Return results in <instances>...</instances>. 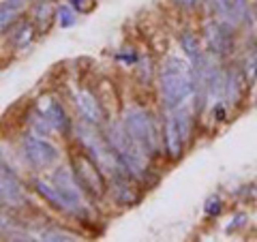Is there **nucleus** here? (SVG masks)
Returning a JSON list of instances; mask_svg holds the SVG:
<instances>
[{
	"mask_svg": "<svg viewBox=\"0 0 257 242\" xmlns=\"http://www.w3.org/2000/svg\"><path fill=\"white\" fill-rule=\"evenodd\" d=\"M56 15H58V22L62 28H71L77 22V9L73 5H60L56 9Z\"/></svg>",
	"mask_w": 257,
	"mask_h": 242,
	"instance_id": "nucleus-19",
	"label": "nucleus"
},
{
	"mask_svg": "<svg viewBox=\"0 0 257 242\" xmlns=\"http://www.w3.org/2000/svg\"><path fill=\"white\" fill-rule=\"evenodd\" d=\"M221 212V199L219 197H210L206 204V214H219Z\"/></svg>",
	"mask_w": 257,
	"mask_h": 242,
	"instance_id": "nucleus-24",
	"label": "nucleus"
},
{
	"mask_svg": "<svg viewBox=\"0 0 257 242\" xmlns=\"http://www.w3.org/2000/svg\"><path fill=\"white\" fill-rule=\"evenodd\" d=\"M248 86V79H246V73L244 69L240 67H231L227 73H225V96H227L229 103H234L238 105L240 99H242V94Z\"/></svg>",
	"mask_w": 257,
	"mask_h": 242,
	"instance_id": "nucleus-14",
	"label": "nucleus"
},
{
	"mask_svg": "<svg viewBox=\"0 0 257 242\" xmlns=\"http://www.w3.org/2000/svg\"><path fill=\"white\" fill-rule=\"evenodd\" d=\"M52 182L56 184V189L60 191V195L67 201V208L71 214L84 216L86 214V201H84V189L79 187V182L75 178V172H71L69 167H58L52 176Z\"/></svg>",
	"mask_w": 257,
	"mask_h": 242,
	"instance_id": "nucleus-8",
	"label": "nucleus"
},
{
	"mask_svg": "<svg viewBox=\"0 0 257 242\" xmlns=\"http://www.w3.org/2000/svg\"><path fill=\"white\" fill-rule=\"evenodd\" d=\"M0 195H3L5 206H22L26 204V195L18 180V176L11 172V167L3 165V176H0Z\"/></svg>",
	"mask_w": 257,
	"mask_h": 242,
	"instance_id": "nucleus-11",
	"label": "nucleus"
},
{
	"mask_svg": "<svg viewBox=\"0 0 257 242\" xmlns=\"http://www.w3.org/2000/svg\"><path fill=\"white\" fill-rule=\"evenodd\" d=\"M214 7L219 11L221 20L238 26L248 18V3L246 0H214Z\"/></svg>",
	"mask_w": 257,
	"mask_h": 242,
	"instance_id": "nucleus-13",
	"label": "nucleus"
},
{
	"mask_svg": "<svg viewBox=\"0 0 257 242\" xmlns=\"http://www.w3.org/2000/svg\"><path fill=\"white\" fill-rule=\"evenodd\" d=\"M26 7V0H3V9H9L13 13H20Z\"/></svg>",
	"mask_w": 257,
	"mask_h": 242,
	"instance_id": "nucleus-22",
	"label": "nucleus"
},
{
	"mask_svg": "<svg viewBox=\"0 0 257 242\" xmlns=\"http://www.w3.org/2000/svg\"><path fill=\"white\" fill-rule=\"evenodd\" d=\"M22 155L28 161L32 167L37 169H45L52 167L54 163H58L60 159V150L54 146L50 140L32 133V135H24L22 140Z\"/></svg>",
	"mask_w": 257,
	"mask_h": 242,
	"instance_id": "nucleus-7",
	"label": "nucleus"
},
{
	"mask_svg": "<svg viewBox=\"0 0 257 242\" xmlns=\"http://www.w3.org/2000/svg\"><path fill=\"white\" fill-rule=\"evenodd\" d=\"M199 0H176V5L180 7V9H193V7H197Z\"/></svg>",
	"mask_w": 257,
	"mask_h": 242,
	"instance_id": "nucleus-25",
	"label": "nucleus"
},
{
	"mask_svg": "<svg viewBox=\"0 0 257 242\" xmlns=\"http://www.w3.org/2000/svg\"><path fill=\"white\" fill-rule=\"evenodd\" d=\"M32 184H35V191H37L39 195H41L50 206L58 208V210H67V212H69L67 201H64V197L60 195V191L56 189V184H54V182L50 184V182H45V180H41V178H37Z\"/></svg>",
	"mask_w": 257,
	"mask_h": 242,
	"instance_id": "nucleus-15",
	"label": "nucleus"
},
{
	"mask_svg": "<svg viewBox=\"0 0 257 242\" xmlns=\"http://www.w3.org/2000/svg\"><path fill=\"white\" fill-rule=\"evenodd\" d=\"M191 133V116L187 107L182 109H174L170 111V116L165 120V129H163V140H165V150L172 159H178L182 155L184 142Z\"/></svg>",
	"mask_w": 257,
	"mask_h": 242,
	"instance_id": "nucleus-5",
	"label": "nucleus"
},
{
	"mask_svg": "<svg viewBox=\"0 0 257 242\" xmlns=\"http://www.w3.org/2000/svg\"><path fill=\"white\" fill-rule=\"evenodd\" d=\"M180 45H182V50L184 54H187V58L191 60V64H195L199 58H202V50H199V41H197V37L193 35V32H182V37H180Z\"/></svg>",
	"mask_w": 257,
	"mask_h": 242,
	"instance_id": "nucleus-16",
	"label": "nucleus"
},
{
	"mask_svg": "<svg viewBox=\"0 0 257 242\" xmlns=\"http://www.w3.org/2000/svg\"><path fill=\"white\" fill-rule=\"evenodd\" d=\"M37 111H39V116H43L47 123L54 127V131H58V133L69 131L71 123H69L67 114H64V107L58 101H54L52 96H41V99L37 101Z\"/></svg>",
	"mask_w": 257,
	"mask_h": 242,
	"instance_id": "nucleus-10",
	"label": "nucleus"
},
{
	"mask_svg": "<svg viewBox=\"0 0 257 242\" xmlns=\"http://www.w3.org/2000/svg\"><path fill=\"white\" fill-rule=\"evenodd\" d=\"M73 101H75L77 111L82 114V118L86 120V123H90V125L103 123L105 114H103L101 103L94 99L92 92H88V90H75L73 92Z\"/></svg>",
	"mask_w": 257,
	"mask_h": 242,
	"instance_id": "nucleus-12",
	"label": "nucleus"
},
{
	"mask_svg": "<svg viewBox=\"0 0 257 242\" xmlns=\"http://www.w3.org/2000/svg\"><path fill=\"white\" fill-rule=\"evenodd\" d=\"M244 73H246L248 84H251L253 79L257 77V50H253V52H248V54H246V60H244Z\"/></svg>",
	"mask_w": 257,
	"mask_h": 242,
	"instance_id": "nucleus-21",
	"label": "nucleus"
},
{
	"mask_svg": "<svg viewBox=\"0 0 257 242\" xmlns=\"http://www.w3.org/2000/svg\"><path fill=\"white\" fill-rule=\"evenodd\" d=\"M11 39H13L15 47H26L32 41V39H35V30H32V26H30L28 22H20L18 28L13 30Z\"/></svg>",
	"mask_w": 257,
	"mask_h": 242,
	"instance_id": "nucleus-17",
	"label": "nucleus"
},
{
	"mask_svg": "<svg viewBox=\"0 0 257 242\" xmlns=\"http://www.w3.org/2000/svg\"><path fill=\"white\" fill-rule=\"evenodd\" d=\"M71 5L77 9V13H88L94 7V0H71Z\"/></svg>",
	"mask_w": 257,
	"mask_h": 242,
	"instance_id": "nucleus-23",
	"label": "nucleus"
},
{
	"mask_svg": "<svg viewBox=\"0 0 257 242\" xmlns=\"http://www.w3.org/2000/svg\"><path fill=\"white\" fill-rule=\"evenodd\" d=\"M122 125L128 131V135H131L133 140L140 144L142 150L146 152L148 157H152L159 150L161 135H159L155 118H152L148 111H144V109H128L124 114V118H122Z\"/></svg>",
	"mask_w": 257,
	"mask_h": 242,
	"instance_id": "nucleus-4",
	"label": "nucleus"
},
{
	"mask_svg": "<svg viewBox=\"0 0 257 242\" xmlns=\"http://www.w3.org/2000/svg\"><path fill=\"white\" fill-rule=\"evenodd\" d=\"M41 240L47 242H69V240H77L75 233L71 231H64V229H45L41 233Z\"/></svg>",
	"mask_w": 257,
	"mask_h": 242,
	"instance_id": "nucleus-20",
	"label": "nucleus"
},
{
	"mask_svg": "<svg viewBox=\"0 0 257 242\" xmlns=\"http://www.w3.org/2000/svg\"><path fill=\"white\" fill-rule=\"evenodd\" d=\"M75 133H77V140L79 144L84 146V150L90 155V159L99 165L103 172L107 176H111V180H120V178H126V169L120 165V161L116 157L114 148L109 146L107 140L94 131L92 127H86V125H77L75 127Z\"/></svg>",
	"mask_w": 257,
	"mask_h": 242,
	"instance_id": "nucleus-3",
	"label": "nucleus"
},
{
	"mask_svg": "<svg viewBox=\"0 0 257 242\" xmlns=\"http://www.w3.org/2000/svg\"><path fill=\"white\" fill-rule=\"evenodd\" d=\"M206 41L214 58H225L234 47V35L231 24L227 22H210L206 26Z\"/></svg>",
	"mask_w": 257,
	"mask_h": 242,
	"instance_id": "nucleus-9",
	"label": "nucleus"
},
{
	"mask_svg": "<svg viewBox=\"0 0 257 242\" xmlns=\"http://www.w3.org/2000/svg\"><path fill=\"white\" fill-rule=\"evenodd\" d=\"M161 99L167 111L189 107L195 99V71L189 60H182L178 56H170L165 60L159 75Z\"/></svg>",
	"mask_w": 257,
	"mask_h": 242,
	"instance_id": "nucleus-1",
	"label": "nucleus"
},
{
	"mask_svg": "<svg viewBox=\"0 0 257 242\" xmlns=\"http://www.w3.org/2000/svg\"><path fill=\"white\" fill-rule=\"evenodd\" d=\"M73 172L79 182V187L84 189L90 197H101L105 193V178H103V169L90 159V155L77 152L73 155Z\"/></svg>",
	"mask_w": 257,
	"mask_h": 242,
	"instance_id": "nucleus-6",
	"label": "nucleus"
},
{
	"mask_svg": "<svg viewBox=\"0 0 257 242\" xmlns=\"http://www.w3.org/2000/svg\"><path fill=\"white\" fill-rule=\"evenodd\" d=\"M107 142L114 148L120 165L126 169V174L135 180H144L148 174V155L142 150V146L133 140L124 125H111L107 129Z\"/></svg>",
	"mask_w": 257,
	"mask_h": 242,
	"instance_id": "nucleus-2",
	"label": "nucleus"
},
{
	"mask_svg": "<svg viewBox=\"0 0 257 242\" xmlns=\"http://www.w3.org/2000/svg\"><path fill=\"white\" fill-rule=\"evenodd\" d=\"M52 15H54V3H52V0H41V3L35 7V22L41 28H47Z\"/></svg>",
	"mask_w": 257,
	"mask_h": 242,
	"instance_id": "nucleus-18",
	"label": "nucleus"
}]
</instances>
